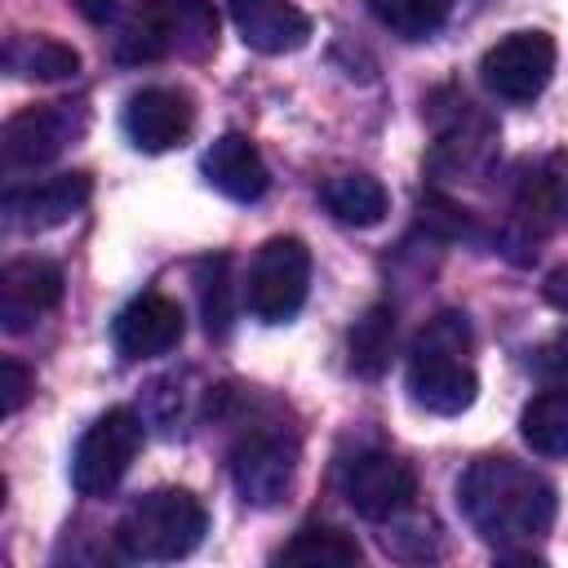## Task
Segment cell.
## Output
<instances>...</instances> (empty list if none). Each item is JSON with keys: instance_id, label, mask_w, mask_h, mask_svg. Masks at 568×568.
<instances>
[{"instance_id": "15", "label": "cell", "mask_w": 568, "mask_h": 568, "mask_svg": "<svg viewBox=\"0 0 568 568\" xmlns=\"http://www.w3.org/2000/svg\"><path fill=\"white\" fill-rule=\"evenodd\" d=\"M231 22L240 40L257 53H293L311 40V18L293 0H231Z\"/></svg>"}, {"instance_id": "1", "label": "cell", "mask_w": 568, "mask_h": 568, "mask_svg": "<svg viewBox=\"0 0 568 568\" xmlns=\"http://www.w3.org/2000/svg\"><path fill=\"white\" fill-rule=\"evenodd\" d=\"M457 506L484 541L510 550L550 532L559 501H555V484L541 470L515 457H479L457 479Z\"/></svg>"}, {"instance_id": "4", "label": "cell", "mask_w": 568, "mask_h": 568, "mask_svg": "<svg viewBox=\"0 0 568 568\" xmlns=\"http://www.w3.org/2000/svg\"><path fill=\"white\" fill-rule=\"evenodd\" d=\"M120 62L204 58L217 44L213 0H142L115 36Z\"/></svg>"}, {"instance_id": "21", "label": "cell", "mask_w": 568, "mask_h": 568, "mask_svg": "<svg viewBox=\"0 0 568 568\" xmlns=\"http://www.w3.org/2000/svg\"><path fill=\"white\" fill-rule=\"evenodd\" d=\"M359 555H364L359 541L333 524H306L275 550L280 564H302V568H351L359 564Z\"/></svg>"}, {"instance_id": "7", "label": "cell", "mask_w": 568, "mask_h": 568, "mask_svg": "<svg viewBox=\"0 0 568 568\" xmlns=\"http://www.w3.org/2000/svg\"><path fill=\"white\" fill-rule=\"evenodd\" d=\"M89 129L84 102H40L4 120L0 129V164L4 173H27L49 160H58L75 138Z\"/></svg>"}, {"instance_id": "19", "label": "cell", "mask_w": 568, "mask_h": 568, "mask_svg": "<svg viewBox=\"0 0 568 568\" xmlns=\"http://www.w3.org/2000/svg\"><path fill=\"white\" fill-rule=\"evenodd\" d=\"M519 435L541 457H568V382H555L524 404Z\"/></svg>"}, {"instance_id": "6", "label": "cell", "mask_w": 568, "mask_h": 568, "mask_svg": "<svg viewBox=\"0 0 568 568\" xmlns=\"http://www.w3.org/2000/svg\"><path fill=\"white\" fill-rule=\"evenodd\" d=\"M142 417L133 408H106L75 444L71 484L80 497H106L142 453Z\"/></svg>"}, {"instance_id": "14", "label": "cell", "mask_w": 568, "mask_h": 568, "mask_svg": "<svg viewBox=\"0 0 568 568\" xmlns=\"http://www.w3.org/2000/svg\"><path fill=\"white\" fill-rule=\"evenodd\" d=\"M62 302V271L44 257H13L0 271V328L27 333Z\"/></svg>"}, {"instance_id": "8", "label": "cell", "mask_w": 568, "mask_h": 568, "mask_svg": "<svg viewBox=\"0 0 568 568\" xmlns=\"http://www.w3.org/2000/svg\"><path fill=\"white\" fill-rule=\"evenodd\" d=\"M555 75V40L546 31H510L479 58V80L501 102H532Z\"/></svg>"}, {"instance_id": "17", "label": "cell", "mask_w": 568, "mask_h": 568, "mask_svg": "<svg viewBox=\"0 0 568 568\" xmlns=\"http://www.w3.org/2000/svg\"><path fill=\"white\" fill-rule=\"evenodd\" d=\"M435 129H439V142H435V160L439 164H453L457 173H470V169L488 164L493 142H497V129L475 111V102L457 98L453 102V120H439L435 115Z\"/></svg>"}, {"instance_id": "24", "label": "cell", "mask_w": 568, "mask_h": 568, "mask_svg": "<svg viewBox=\"0 0 568 568\" xmlns=\"http://www.w3.org/2000/svg\"><path fill=\"white\" fill-rule=\"evenodd\" d=\"M195 293H200V315H204V328L209 337H226L231 333V320H235V306H231V257H204L195 266Z\"/></svg>"}, {"instance_id": "13", "label": "cell", "mask_w": 568, "mask_h": 568, "mask_svg": "<svg viewBox=\"0 0 568 568\" xmlns=\"http://www.w3.org/2000/svg\"><path fill=\"white\" fill-rule=\"evenodd\" d=\"M186 333V315L164 293H138L111 324V342L124 359H155L173 351Z\"/></svg>"}, {"instance_id": "18", "label": "cell", "mask_w": 568, "mask_h": 568, "mask_svg": "<svg viewBox=\"0 0 568 568\" xmlns=\"http://www.w3.org/2000/svg\"><path fill=\"white\" fill-rule=\"evenodd\" d=\"M4 71L18 80H40L58 84L80 71V53L53 36H9L4 44Z\"/></svg>"}, {"instance_id": "10", "label": "cell", "mask_w": 568, "mask_h": 568, "mask_svg": "<svg viewBox=\"0 0 568 568\" xmlns=\"http://www.w3.org/2000/svg\"><path fill=\"white\" fill-rule=\"evenodd\" d=\"M342 497L351 501L355 515L382 524V519H395L413 506L417 497V475L408 470V462H399L395 453H382V448H368V453H355L346 466H342Z\"/></svg>"}, {"instance_id": "26", "label": "cell", "mask_w": 568, "mask_h": 568, "mask_svg": "<svg viewBox=\"0 0 568 568\" xmlns=\"http://www.w3.org/2000/svg\"><path fill=\"white\" fill-rule=\"evenodd\" d=\"M31 386H36V377H31L13 355H4V359H0V413L13 417V413L27 404Z\"/></svg>"}, {"instance_id": "11", "label": "cell", "mask_w": 568, "mask_h": 568, "mask_svg": "<svg viewBox=\"0 0 568 568\" xmlns=\"http://www.w3.org/2000/svg\"><path fill=\"white\" fill-rule=\"evenodd\" d=\"M129 142L138 151H173L191 138V124H195V106L182 89H164V84H151V89H138L129 102H124V115H120Z\"/></svg>"}, {"instance_id": "20", "label": "cell", "mask_w": 568, "mask_h": 568, "mask_svg": "<svg viewBox=\"0 0 568 568\" xmlns=\"http://www.w3.org/2000/svg\"><path fill=\"white\" fill-rule=\"evenodd\" d=\"M386 204H390L386 186L377 178H368V173H337V178L324 182V209L342 226H355V231L377 226L386 217Z\"/></svg>"}, {"instance_id": "16", "label": "cell", "mask_w": 568, "mask_h": 568, "mask_svg": "<svg viewBox=\"0 0 568 568\" xmlns=\"http://www.w3.org/2000/svg\"><path fill=\"white\" fill-rule=\"evenodd\" d=\"M204 178L235 204H253L266 195L271 186V173H266V160L262 151L244 138V133H222L209 155H204Z\"/></svg>"}, {"instance_id": "12", "label": "cell", "mask_w": 568, "mask_h": 568, "mask_svg": "<svg viewBox=\"0 0 568 568\" xmlns=\"http://www.w3.org/2000/svg\"><path fill=\"white\" fill-rule=\"evenodd\" d=\"M89 173H53L31 186H13L4 191V222L13 231H53L89 204Z\"/></svg>"}, {"instance_id": "22", "label": "cell", "mask_w": 568, "mask_h": 568, "mask_svg": "<svg viewBox=\"0 0 568 568\" xmlns=\"http://www.w3.org/2000/svg\"><path fill=\"white\" fill-rule=\"evenodd\" d=\"M519 209H524V217H532L541 226H568V151L546 155L524 178Z\"/></svg>"}, {"instance_id": "23", "label": "cell", "mask_w": 568, "mask_h": 568, "mask_svg": "<svg viewBox=\"0 0 568 568\" xmlns=\"http://www.w3.org/2000/svg\"><path fill=\"white\" fill-rule=\"evenodd\" d=\"M390 351H395V311L377 302L351 328V368L359 377H382L390 364Z\"/></svg>"}, {"instance_id": "27", "label": "cell", "mask_w": 568, "mask_h": 568, "mask_svg": "<svg viewBox=\"0 0 568 568\" xmlns=\"http://www.w3.org/2000/svg\"><path fill=\"white\" fill-rule=\"evenodd\" d=\"M532 373L550 377V382H568V328H559L555 337H546L537 351H532Z\"/></svg>"}, {"instance_id": "2", "label": "cell", "mask_w": 568, "mask_h": 568, "mask_svg": "<svg viewBox=\"0 0 568 568\" xmlns=\"http://www.w3.org/2000/svg\"><path fill=\"white\" fill-rule=\"evenodd\" d=\"M479 377L470 364V324L457 311L435 315L408 351V399L435 417H457L475 404Z\"/></svg>"}, {"instance_id": "29", "label": "cell", "mask_w": 568, "mask_h": 568, "mask_svg": "<svg viewBox=\"0 0 568 568\" xmlns=\"http://www.w3.org/2000/svg\"><path fill=\"white\" fill-rule=\"evenodd\" d=\"M71 4H75L89 22H98V27H102V22H115V18H120V9H124L120 0H71Z\"/></svg>"}, {"instance_id": "25", "label": "cell", "mask_w": 568, "mask_h": 568, "mask_svg": "<svg viewBox=\"0 0 568 568\" xmlns=\"http://www.w3.org/2000/svg\"><path fill=\"white\" fill-rule=\"evenodd\" d=\"M373 18L382 27H390L404 40H426L430 31H439V22L448 18L453 0H368Z\"/></svg>"}, {"instance_id": "28", "label": "cell", "mask_w": 568, "mask_h": 568, "mask_svg": "<svg viewBox=\"0 0 568 568\" xmlns=\"http://www.w3.org/2000/svg\"><path fill=\"white\" fill-rule=\"evenodd\" d=\"M541 293H546V302H550L555 311H564V315H568V262H564V266H555V271L546 275Z\"/></svg>"}, {"instance_id": "5", "label": "cell", "mask_w": 568, "mask_h": 568, "mask_svg": "<svg viewBox=\"0 0 568 568\" xmlns=\"http://www.w3.org/2000/svg\"><path fill=\"white\" fill-rule=\"evenodd\" d=\"M311 288V253L297 235H275L253 253L244 280V306L262 324H284L302 311Z\"/></svg>"}, {"instance_id": "3", "label": "cell", "mask_w": 568, "mask_h": 568, "mask_svg": "<svg viewBox=\"0 0 568 568\" xmlns=\"http://www.w3.org/2000/svg\"><path fill=\"white\" fill-rule=\"evenodd\" d=\"M209 532V515L200 506L195 493L186 488H155L146 497H138L120 524H115V546L124 559H142V564H169V559H186Z\"/></svg>"}, {"instance_id": "9", "label": "cell", "mask_w": 568, "mask_h": 568, "mask_svg": "<svg viewBox=\"0 0 568 568\" xmlns=\"http://www.w3.org/2000/svg\"><path fill=\"white\" fill-rule=\"evenodd\" d=\"M297 475V439L280 426L248 430L231 448V484L248 506H275L293 488Z\"/></svg>"}]
</instances>
